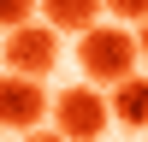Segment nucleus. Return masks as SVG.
I'll return each instance as SVG.
<instances>
[{
    "label": "nucleus",
    "instance_id": "obj_1",
    "mask_svg": "<svg viewBox=\"0 0 148 142\" xmlns=\"http://www.w3.org/2000/svg\"><path fill=\"white\" fill-rule=\"evenodd\" d=\"M77 59H83V71H89L95 83H125L130 71H136V59H142V47H136V36L130 30H119V24H89V30L77 36Z\"/></svg>",
    "mask_w": 148,
    "mask_h": 142
},
{
    "label": "nucleus",
    "instance_id": "obj_2",
    "mask_svg": "<svg viewBox=\"0 0 148 142\" xmlns=\"http://www.w3.org/2000/svg\"><path fill=\"white\" fill-rule=\"evenodd\" d=\"M53 130L65 142H95L107 124H113V101H107L101 89H83V83H71V89H59L53 95Z\"/></svg>",
    "mask_w": 148,
    "mask_h": 142
},
{
    "label": "nucleus",
    "instance_id": "obj_3",
    "mask_svg": "<svg viewBox=\"0 0 148 142\" xmlns=\"http://www.w3.org/2000/svg\"><path fill=\"white\" fill-rule=\"evenodd\" d=\"M0 59H6L18 77H47V71L59 65V30L53 24H18V30H6V42H0Z\"/></svg>",
    "mask_w": 148,
    "mask_h": 142
},
{
    "label": "nucleus",
    "instance_id": "obj_4",
    "mask_svg": "<svg viewBox=\"0 0 148 142\" xmlns=\"http://www.w3.org/2000/svg\"><path fill=\"white\" fill-rule=\"evenodd\" d=\"M53 113V101H47L42 77H18V71H6L0 77V124L6 130H42V118Z\"/></svg>",
    "mask_w": 148,
    "mask_h": 142
},
{
    "label": "nucleus",
    "instance_id": "obj_5",
    "mask_svg": "<svg viewBox=\"0 0 148 142\" xmlns=\"http://www.w3.org/2000/svg\"><path fill=\"white\" fill-rule=\"evenodd\" d=\"M107 101H113V118H119L125 130H148V77L130 71L125 83H113V95H107Z\"/></svg>",
    "mask_w": 148,
    "mask_h": 142
},
{
    "label": "nucleus",
    "instance_id": "obj_6",
    "mask_svg": "<svg viewBox=\"0 0 148 142\" xmlns=\"http://www.w3.org/2000/svg\"><path fill=\"white\" fill-rule=\"evenodd\" d=\"M101 12H107L101 0H42V18L53 24V30H77V36L89 30Z\"/></svg>",
    "mask_w": 148,
    "mask_h": 142
},
{
    "label": "nucleus",
    "instance_id": "obj_7",
    "mask_svg": "<svg viewBox=\"0 0 148 142\" xmlns=\"http://www.w3.org/2000/svg\"><path fill=\"white\" fill-rule=\"evenodd\" d=\"M36 18V0H0V30H18Z\"/></svg>",
    "mask_w": 148,
    "mask_h": 142
},
{
    "label": "nucleus",
    "instance_id": "obj_8",
    "mask_svg": "<svg viewBox=\"0 0 148 142\" xmlns=\"http://www.w3.org/2000/svg\"><path fill=\"white\" fill-rule=\"evenodd\" d=\"M101 6L113 12L119 24H142V18H148V0H101Z\"/></svg>",
    "mask_w": 148,
    "mask_h": 142
},
{
    "label": "nucleus",
    "instance_id": "obj_9",
    "mask_svg": "<svg viewBox=\"0 0 148 142\" xmlns=\"http://www.w3.org/2000/svg\"><path fill=\"white\" fill-rule=\"evenodd\" d=\"M24 142H65L59 130H24Z\"/></svg>",
    "mask_w": 148,
    "mask_h": 142
},
{
    "label": "nucleus",
    "instance_id": "obj_10",
    "mask_svg": "<svg viewBox=\"0 0 148 142\" xmlns=\"http://www.w3.org/2000/svg\"><path fill=\"white\" fill-rule=\"evenodd\" d=\"M136 47H142V59H148V18H142V30H136Z\"/></svg>",
    "mask_w": 148,
    "mask_h": 142
}]
</instances>
